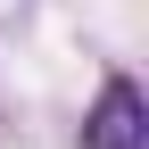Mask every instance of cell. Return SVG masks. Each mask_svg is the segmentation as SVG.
I'll use <instances>...</instances> for the list:
<instances>
[{
  "mask_svg": "<svg viewBox=\"0 0 149 149\" xmlns=\"http://www.w3.org/2000/svg\"><path fill=\"white\" fill-rule=\"evenodd\" d=\"M83 149H149V108H141V91L124 74H108L100 108L83 116Z\"/></svg>",
  "mask_w": 149,
  "mask_h": 149,
  "instance_id": "1",
  "label": "cell"
}]
</instances>
